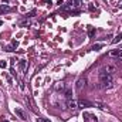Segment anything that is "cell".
Here are the masks:
<instances>
[{
  "instance_id": "1",
  "label": "cell",
  "mask_w": 122,
  "mask_h": 122,
  "mask_svg": "<svg viewBox=\"0 0 122 122\" xmlns=\"http://www.w3.org/2000/svg\"><path fill=\"white\" fill-rule=\"evenodd\" d=\"M99 84H101L99 87H101V88H104V90H109V88H112V87L115 85L114 75L108 74V72L105 71V68H104V67L99 70Z\"/></svg>"
},
{
  "instance_id": "2",
  "label": "cell",
  "mask_w": 122,
  "mask_h": 122,
  "mask_svg": "<svg viewBox=\"0 0 122 122\" xmlns=\"http://www.w3.org/2000/svg\"><path fill=\"white\" fill-rule=\"evenodd\" d=\"M85 85H87V77H81V78H78V81L75 82V90H77V92H81Z\"/></svg>"
},
{
  "instance_id": "3",
  "label": "cell",
  "mask_w": 122,
  "mask_h": 122,
  "mask_svg": "<svg viewBox=\"0 0 122 122\" xmlns=\"http://www.w3.org/2000/svg\"><path fill=\"white\" fill-rule=\"evenodd\" d=\"M67 107H68L70 111H77V109H78V101H75V99H70L68 104H67Z\"/></svg>"
},
{
  "instance_id": "4",
  "label": "cell",
  "mask_w": 122,
  "mask_h": 122,
  "mask_svg": "<svg viewBox=\"0 0 122 122\" xmlns=\"http://www.w3.org/2000/svg\"><path fill=\"white\" fill-rule=\"evenodd\" d=\"M88 107H94V102L91 101H78V108H88Z\"/></svg>"
},
{
  "instance_id": "5",
  "label": "cell",
  "mask_w": 122,
  "mask_h": 122,
  "mask_svg": "<svg viewBox=\"0 0 122 122\" xmlns=\"http://www.w3.org/2000/svg\"><path fill=\"white\" fill-rule=\"evenodd\" d=\"M14 114H16V115H17L21 121H26V119H27V118H26L24 111H23V109H20V108H16V109H14Z\"/></svg>"
},
{
  "instance_id": "6",
  "label": "cell",
  "mask_w": 122,
  "mask_h": 122,
  "mask_svg": "<svg viewBox=\"0 0 122 122\" xmlns=\"http://www.w3.org/2000/svg\"><path fill=\"white\" fill-rule=\"evenodd\" d=\"M104 68H105V71H107L108 74H111V75H114V74H115V71H117V67H115V65H112V64H108V65H105Z\"/></svg>"
},
{
  "instance_id": "7",
  "label": "cell",
  "mask_w": 122,
  "mask_h": 122,
  "mask_svg": "<svg viewBox=\"0 0 122 122\" xmlns=\"http://www.w3.org/2000/svg\"><path fill=\"white\" fill-rule=\"evenodd\" d=\"M19 67H20V70H21V71H24V70H26V67H27V61H26V60H20V61H19Z\"/></svg>"
},
{
  "instance_id": "8",
  "label": "cell",
  "mask_w": 122,
  "mask_h": 122,
  "mask_svg": "<svg viewBox=\"0 0 122 122\" xmlns=\"http://www.w3.org/2000/svg\"><path fill=\"white\" fill-rule=\"evenodd\" d=\"M109 54H111L112 57H121L122 56V50H112Z\"/></svg>"
},
{
  "instance_id": "9",
  "label": "cell",
  "mask_w": 122,
  "mask_h": 122,
  "mask_svg": "<svg viewBox=\"0 0 122 122\" xmlns=\"http://www.w3.org/2000/svg\"><path fill=\"white\" fill-rule=\"evenodd\" d=\"M7 11H10V7H9V6H6V4H1V6H0V14L7 13Z\"/></svg>"
},
{
  "instance_id": "10",
  "label": "cell",
  "mask_w": 122,
  "mask_h": 122,
  "mask_svg": "<svg viewBox=\"0 0 122 122\" xmlns=\"http://www.w3.org/2000/svg\"><path fill=\"white\" fill-rule=\"evenodd\" d=\"M64 95H65V98H67V99L70 101V99L72 98V91H71V90L68 88V90H65V92H64Z\"/></svg>"
},
{
  "instance_id": "11",
  "label": "cell",
  "mask_w": 122,
  "mask_h": 122,
  "mask_svg": "<svg viewBox=\"0 0 122 122\" xmlns=\"http://www.w3.org/2000/svg\"><path fill=\"white\" fill-rule=\"evenodd\" d=\"M121 40H122V33H119V34H118V36L112 40V44H117V43H119Z\"/></svg>"
},
{
  "instance_id": "12",
  "label": "cell",
  "mask_w": 122,
  "mask_h": 122,
  "mask_svg": "<svg viewBox=\"0 0 122 122\" xmlns=\"http://www.w3.org/2000/svg\"><path fill=\"white\" fill-rule=\"evenodd\" d=\"M54 90H57V91H62V90H64V84H62V82H60V84H57V85H54Z\"/></svg>"
},
{
  "instance_id": "13",
  "label": "cell",
  "mask_w": 122,
  "mask_h": 122,
  "mask_svg": "<svg viewBox=\"0 0 122 122\" xmlns=\"http://www.w3.org/2000/svg\"><path fill=\"white\" fill-rule=\"evenodd\" d=\"M102 47H104V44H94V46H92V50L98 51V50H101Z\"/></svg>"
},
{
  "instance_id": "14",
  "label": "cell",
  "mask_w": 122,
  "mask_h": 122,
  "mask_svg": "<svg viewBox=\"0 0 122 122\" xmlns=\"http://www.w3.org/2000/svg\"><path fill=\"white\" fill-rule=\"evenodd\" d=\"M94 107H97V108H99V109H105V105L101 104V102H94Z\"/></svg>"
},
{
  "instance_id": "15",
  "label": "cell",
  "mask_w": 122,
  "mask_h": 122,
  "mask_svg": "<svg viewBox=\"0 0 122 122\" xmlns=\"http://www.w3.org/2000/svg\"><path fill=\"white\" fill-rule=\"evenodd\" d=\"M71 3L74 4V7H78V6L82 3V0H71Z\"/></svg>"
},
{
  "instance_id": "16",
  "label": "cell",
  "mask_w": 122,
  "mask_h": 122,
  "mask_svg": "<svg viewBox=\"0 0 122 122\" xmlns=\"http://www.w3.org/2000/svg\"><path fill=\"white\" fill-rule=\"evenodd\" d=\"M88 29H90V31H88V36H90V37H94V34H95V29H92L91 26H88Z\"/></svg>"
},
{
  "instance_id": "17",
  "label": "cell",
  "mask_w": 122,
  "mask_h": 122,
  "mask_svg": "<svg viewBox=\"0 0 122 122\" xmlns=\"http://www.w3.org/2000/svg\"><path fill=\"white\" fill-rule=\"evenodd\" d=\"M11 47H13V48L16 50V48L19 47V41H16V40H13V41H11Z\"/></svg>"
},
{
  "instance_id": "18",
  "label": "cell",
  "mask_w": 122,
  "mask_h": 122,
  "mask_svg": "<svg viewBox=\"0 0 122 122\" xmlns=\"http://www.w3.org/2000/svg\"><path fill=\"white\" fill-rule=\"evenodd\" d=\"M34 14H36V10H31L30 13H27V14H26V17H33Z\"/></svg>"
},
{
  "instance_id": "19",
  "label": "cell",
  "mask_w": 122,
  "mask_h": 122,
  "mask_svg": "<svg viewBox=\"0 0 122 122\" xmlns=\"http://www.w3.org/2000/svg\"><path fill=\"white\" fill-rule=\"evenodd\" d=\"M37 122H51L50 119H46V118H37Z\"/></svg>"
},
{
  "instance_id": "20",
  "label": "cell",
  "mask_w": 122,
  "mask_h": 122,
  "mask_svg": "<svg viewBox=\"0 0 122 122\" xmlns=\"http://www.w3.org/2000/svg\"><path fill=\"white\" fill-rule=\"evenodd\" d=\"M82 117H84V121H88V119H90V114H87V112H84Z\"/></svg>"
},
{
  "instance_id": "21",
  "label": "cell",
  "mask_w": 122,
  "mask_h": 122,
  "mask_svg": "<svg viewBox=\"0 0 122 122\" xmlns=\"http://www.w3.org/2000/svg\"><path fill=\"white\" fill-rule=\"evenodd\" d=\"M41 3H47L48 6H51V4H53V1H51V0H41Z\"/></svg>"
},
{
  "instance_id": "22",
  "label": "cell",
  "mask_w": 122,
  "mask_h": 122,
  "mask_svg": "<svg viewBox=\"0 0 122 122\" xmlns=\"http://www.w3.org/2000/svg\"><path fill=\"white\" fill-rule=\"evenodd\" d=\"M0 67H1V68H4V67H6V61L0 60Z\"/></svg>"
},
{
  "instance_id": "23",
  "label": "cell",
  "mask_w": 122,
  "mask_h": 122,
  "mask_svg": "<svg viewBox=\"0 0 122 122\" xmlns=\"http://www.w3.org/2000/svg\"><path fill=\"white\" fill-rule=\"evenodd\" d=\"M6 51H14V48H13V47H11V46H9V47H7V50H6Z\"/></svg>"
},
{
  "instance_id": "24",
  "label": "cell",
  "mask_w": 122,
  "mask_h": 122,
  "mask_svg": "<svg viewBox=\"0 0 122 122\" xmlns=\"http://www.w3.org/2000/svg\"><path fill=\"white\" fill-rule=\"evenodd\" d=\"M90 10H91V11H94V10H95V6H94V4H90Z\"/></svg>"
},
{
  "instance_id": "25",
  "label": "cell",
  "mask_w": 122,
  "mask_h": 122,
  "mask_svg": "<svg viewBox=\"0 0 122 122\" xmlns=\"http://www.w3.org/2000/svg\"><path fill=\"white\" fill-rule=\"evenodd\" d=\"M118 9H122V0H121V3L118 4Z\"/></svg>"
},
{
  "instance_id": "26",
  "label": "cell",
  "mask_w": 122,
  "mask_h": 122,
  "mask_svg": "<svg viewBox=\"0 0 122 122\" xmlns=\"http://www.w3.org/2000/svg\"><path fill=\"white\" fill-rule=\"evenodd\" d=\"M9 1H11V0H3V3H9Z\"/></svg>"
},
{
  "instance_id": "27",
  "label": "cell",
  "mask_w": 122,
  "mask_h": 122,
  "mask_svg": "<svg viewBox=\"0 0 122 122\" xmlns=\"http://www.w3.org/2000/svg\"><path fill=\"white\" fill-rule=\"evenodd\" d=\"M0 26H1V21H0Z\"/></svg>"
},
{
  "instance_id": "28",
  "label": "cell",
  "mask_w": 122,
  "mask_h": 122,
  "mask_svg": "<svg viewBox=\"0 0 122 122\" xmlns=\"http://www.w3.org/2000/svg\"><path fill=\"white\" fill-rule=\"evenodd\" d=\"M4 122H9V121H4Z\"/></svg>"
},
{
  "instance_id": "29",
  "label": "cell",
  "mask_w": 122,
  "mask_h": 122,
  "mask_svg": "<svg viewBox=\"0 0 122 122\" xmlns=\"http://www.w3.org/2000/svg\"><path fill=\"white\" fill-rule=\"evenodd\" d=\"M104 1H107V0H104Z\"/></svg>"
}]
</instances>
